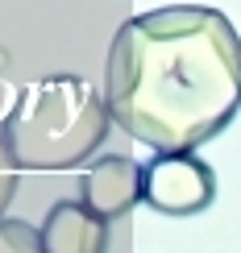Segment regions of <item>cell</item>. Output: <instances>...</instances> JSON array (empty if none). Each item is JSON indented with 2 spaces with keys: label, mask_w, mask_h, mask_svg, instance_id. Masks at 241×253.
Returning <instances> with one entry per match:
<instances>
[{
  "label": "cell",
  "mask_w": 241,
  "mask_h": 253,
  "mask_svg": "<svg viewBox=\"0 0 241 253\" xmlns=\"http://www.w3.org/2000/svg\"><path fill=\"white\" fill-rule=\"evenodd\" d=\"M38 233L46 253H108V220L88 212L79 199L54 204Z\"/></svg>",
  "instance_id": "cell-5"
},
{
  "label": "cell",
  "mask_w": 241,
  "mask_h": 253,
  "mask_svg": "<svg viewBox=\"0 0 241 253\" xmlns=\"http://www.w3.org/2000/svg\"><path fill=\"white\" fill-rule=\"evenodd\" d=\"M138 199H145V166L129 154H104L79 174V204L100 220L129 216Z\"/></svg>",
  "instance_id": "cell-4"
},
{
  "label": "cell",
  "mask_w": 241,
  "mask_h": 253,
  "mask_svg": "<svg viewBox=\"0 0 241 253\" xmlns=\"http://www.w3.org/2000/svg\"><path fill=\"white\" fill-rule=\"evenodd\" d=\"M216 199V174L195 154H158L145 166V204L162 216H195Z\"/></svg>",
  "instance_id": "cell-3"
},
{
  "label": "cell",
  "mask_w": 241,
  "mask_h": 253,
  "mask_svg": "<svg viewBox=\"0 0 241 253\" xmlns=\"http://www.w3.org/2000/svg\"><path fill=\"white\" fill-rule=\"evenodd\" d=\"M17 158H13V150L4 145V137H0V220H4V212H8V204H13V195H17Z\"/></svg>",
  "instance_id": "cell-7"
},
{
  "label": "cell",
  "mask_w": 241,
  "mask_h": 253,
  "mask_svg": "<svg viewBox=\"0 0 241 253\" xmlns=\"http://www.w3.org/2000/svg\"><path fill=\"white\" fill-rule=\"evenodd\" d=\"M108 125V100L88 79L50 75L21 91L0 137L21 170H71L104 145Z\"/></svg>",
  "instance_id": "cell-2"
},
{
  "label": "cell",
  "mask_w": 241,
  "mask_h": 253,
  "mask_svg": "<svg viewBox=\"0 0 241 253\" xmlns=\"http://www.w3.org/2000/svg\"><path fill=\"white\" fill-rule=\"evenodd\" d=\"M112 121L154 154H195L241 108V34L212 4L121 21L104 62Z\"/></svg>",
  "instance_id": "cell-1"
},
{
  "label": "cell",
  "mask_w": 241,
  "mask_h": 253,
  "mask_svg": "<svg viewBox=\"0 0 241 253\" xmlns=\"http://www.w3.org/2000/svg\"><path fill=\"white\" fill-rule=\"evenodd\" d=\"M0 253H46L42 233L25 220H0Z\"/></svg>",
  "instance_id": "cell-6"
}]
</instances>
